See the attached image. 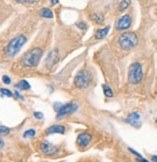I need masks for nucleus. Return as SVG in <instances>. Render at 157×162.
Instances as JSON below:
<instances>
[{"instance_id": "obj_1", "label": "nucleus", "mask_w": 157, "mask_h": 162, "mask_svg": "<svg viewBox=\"0 0 157 162\" xmlns=\"http://www.w3.org/2000/svg\"><path fill=\"white\" fill-rule=\"evenodd\" d=\"M42 56L43 50L41 48H33L23 54V56L21 59V63L24 67L34 68L40 63Z\"/></svg>"}, {"instance_id": "obj_2", "label": "nucleus", "mask_w": 157, "mask_h": 162, "mask_svg": "<svg viewBox=\"0 0 157 162\" xmlns=\"http://www.w3.org/2000/svg\"><path fill=\"white\" fill-rule=\"evenodd\" d=\"M27 42V39L24 35H18L15 38H13L10 43L7 45L5 48V52L9 57H14L16 56L19 50L21 49V47L25 45Z\"/></svg>"}, {"instance_id": "obj_3", "label": "nucleus", "mask_w": 157, "mask_h": 162, "mask_svg": "<svg viewBox=\"0 0 157 162\" xmlns=\"http://www.w3.org/2000/svg\"><path fill=\"white\" fill-rule=\"evenodd\" d=\"M139 43L138 37L135 33L127 32L123 33L119 37V45L122 49L123 50H130L137 46Z\"/></svg>"}, {"instance_id": "obj_4", "label": "nucleus", "mask_w": 157, "mask_h": 162, "mask_svg": "<svg viewBox=\"0 0 157 162\" xmlns=\"http://www.w3.org/2000/svg\"><path fill=\"white\" fill-rule=\"evenodd\" d=\"M143 69L139 63H132L128 69V81L131 84L137 85L143 80Z\"/></svg>"}, {"instance_id": "obj_5", "label": "nucleus", "mask_w": 157, "mask_h": 162, "mask_svg": "<svg viewBox=\"0 0 157 162\" xmlns=\"http://www.w3.org/2000/svg\"><path fill=\"white\" fill-rule=\"evenodd\" d=\"M91 74L87 70H82L79 72L74 77V85L78 89H86L89 87L91 83Z\"/></svg>"}, {"instance_id": "obj_6", "label": "nucleus", "mask_w": 157, "mask_h": 162, "mask_svg": "<svg viewBox=\"0 0 157 162\" xmlns=\"http://www.w3.org/2000/svg\"><path fill=\"white\" fill-rule=\"evenodd\" d=\"M78 109V105L76 103H67V104H63L62 107L59 109L57 112V118L60 119L63 117H66L67 115H71L74 112H76Z\"/></svg>"}, {"instance_id": "obj_7", "label": "nucleus", "mask_w": 157, "mask_h": 162, "mask_svg": "<svg viewBox=\"0 0 157 162\" xmlns=\"http://www.w3.org/2000/svg\"><path fill=\"white\" fill-rule=\"evenodd\" d=\"M131 22H132V19H131L130 15H128V14L123 15L122 17H121L119 19H118V21L116 23V28H117V30H120V31L126 30L131 26Z\"/></svg>"}, {"instance_id": "obj_8", "label": "nucleus", "mask_w": 157, "mask_h": 162, "mask_svg": "<svg viewBox=\"0 0 157 162\" xmlns=\"http://www.w3.org/2000/svg\"><path fill=\"white\" fill-rule=\"evenodd\" d=\"M41 150L46 155H55L59 153V148L52 145L49 142H43L41 145Z\"/></svg>"}, {"instance_id": "obj_9", "label": "nucleus", "mask_w": 157, "mask_h": 162, "mask_svg": "<svg viewBox=\"0 0 157 162\" xmlns=\"http://www.w3.org/2000/svg\"><path fill=\"white\" fill-rule=\"evenodd\" d=\"M140 119H141V116L138 112H132L128 115V117L125 119V122L127 124L131 125L132 126H134L136 128H140L142 126Z\"/></svg>"}, {"instance_id": "obj_10", "label": "nucleus", "mask_w": 157, "mask_h": 162, "mask_svg": "<svg viewBox=\"0 0 157 162\" xmlns=\"http://www.w3.org/2000/svg\"><path fill=\"white\" fill-rule=\"evenodd\" d=\"M92 140V135L88 132H84V133H80L77 136L76 139V144L79 148H86L88 145L90 144V142Z\"/></svg>"}, {"instance_id": "obj_11", "label": "nucleus", "mask_w": 157, "mask_h": 162, "mask_svg": "<svg viewBox=\"0 0 157 162\" xmlns=\"http://www.w3.org/2000/svg\"><path fill=\"white\" fill-rule=\"evenodd\" d=\"M59 60V54L58 51L56 50H52L51 52H49V54L47 55L46 59H45V65L48 69L52 68Z\"/></svg>"}, {"instance_id": "obj_12", "label": "nucleus", "mask_w": 157, "mask_h": 162, "mask_svg": "<svg viewBox=\"0 0 157 162\" xmlns=\"http://www.w3.org/2000/svg\"><path fill=\"white\" fill-rule=\"evenodd\" d=\"M66 131V127L64 126L61 125H54L50 127H48L45 131L46 135L49 134H53V133H60V134H64Z\"/></svg>"}, {"instance_id": "obj_13", "label": "nucleus", "mask_w": 157, "mask_h": 162, "mask_svg": "<svg viewBox=\"0 0 157 162\" xmlns=\"http://www.w3.org/2000/svg\"><path fill=\"white\" fill-rule=\"evenodd\" d=\"M110 29H111V26H109V25L104 27V28H101V29H97L96 32H95V38L96 40H102V39H104L108 35V33H109Z\"/></svg>"}, {"instance_id": "obj_14", "label": "nucleus", "mask_w": 157, "mask_h": 162, "mask_svg": "<svg viewBox=\"0 0 157 162\" xmlns=\"http://www.w3.org/2000/svg\"><path fill=\"white\" fill-rule=\"evenodd\" d=\"M39 14H40L42 17H44V18H53V13L51 10L48 8L41 9L40 11H39Z\"/></svg>"}, {"instance_id": "obj_15", "label": "nucleus", "mask_w": 157, "mask_h": 162, "mask_svg": "<svg viewBox=\"0 0 157 162\" xmlns=\"http://www.w3.org/2000/svg\"><path fill=\"white\" fill-rule=\"evenodd\" d=\"M91 18L96 24H102L104 22V17L101 14H93L91 15Z\"/></svg>"}, {"instance_id": "obj_16", "label": "nucleus", "mask_w": 157, "mask_h": 162, "mask_svg": "<svg viewBox=\"0 0 157 162\" xmlns=\"http://www.w3.org/2000/svg\"><path fill=\"white\" fill-rule=\"evenodd\" d=\"M16 88L18 90H29L31 88V85L28 83V81L21 80V81H19L17 84H16Z\"/></svg>"}, {"instance_id": "obj_17", "label": "nucleus", "mask_w": 157, "mask_h": 162, "mask_svg": "<svg viewBox=\"0 0 157 162\" xmlns=\"http://www.w3.org/2000/svg\"><path fill=\"white\" fill-rule=\"evenodd\" d=\"M130 4H131V0H122L119 5V11L120 12L125 11V10L130 6Z\"/></svg>"}, {"instance_id": "obj_18", "label": "nucleus", "mask_w": 157, "mask_h": 162, "mask_svg": "<svg viewBox=\"0 0 157 162\" xmlns=\"http://www.w3.org/2000/svg\"><path fill=\"white\" fill-rule=\"evenodd\" d=\"M102 88H103V93H104L105 97H107V98H113V97H114L113 91H112V89H111L109 86L103 84V85H102Z\"/></svg>"}, {"instance_id": "obj_19", "label": "nucleus", "mask_w": 157, "mask_h": 162, "mask_svg": "<svg viewBox=\"0 0 157 162\" xmlns=\"http://www.w3.org/2000/svg\"><path fill=\"white\" fill-rule=\"evenodd\" d=\"M36 135V131L34 129H28L23 133V137L24 138H30V137H34Z\"/></svg>"}, {"instance_id": "obj_20", "label": "nucleus", "mask_w": 157, "mask_h": 162, "mask_svg": "<svg viewBox=\"0 0 157 162\" xmlns=\"http://www.w3.org/2000/svg\"><path fill=\"white\" fill-rule=\"evenodd\" d=\"M0 93H1L3 96L8 97V98L13 97V93L11 92V91L8 90V89H5V88H1V89H0Z\"/></svg>"}, {"instance_id": "obj_21", "label": "nucleus", "mask_w": 157, "mask_h": 162, "mask_svg": "<svg viewBox=\"0 0 157 162\" xmlns=\"http://www.w3.org/2000/svg\"><path fill=\"white\" fill-rule=\"evenodd\" d=\"M10 133V129L7 126H0V135L6 136Z\"/></svg>"}, {"instance_id": "obj_22", "label": "nucleus", "mask_w": 157, "mask_h": 162, "mask_svg": "<svg viewBox=\"0 0 157 162\" xmlns=\"http://www.w3.org/2000/svg\"><path fill=\"white\" fill-rule=\"evenodd\" d=\"M128 150L130 151V153H132L133 155H135L136 156H138V158H139L141 161H145V162L148 161L146 159H144V158H143V156H142V155H141L139 153H137V151H135V150H133V149H131V148H128Z\"/></svg>"}, {"instance_id": "obj_23", "label": "nucleus", "mask_w": 157, "mask_h": 162, "mask_svg": "<svg viewBox=\"0 0 157 162\" xmlns=\"http://www.w3.org/2000/svg\"><path fill=\"white\" fill-rule=\"evenodd\" d=\"M2 81H3V83L9 85L10 83H11V78H10L8 75H3L2 76Z\"/></svg>"}, {"instance_id": "obj_24", "label": "nucleus", "mask_w": 157, "mask_h": 162, "mask_svg": "<svg viewBox=\"0 0 157 162\" xmlns=\"http://www.w3.org/2000/svg\"><path fill=\"white\" fill-rule=\"evenodd\" d=\"M34 117H35L36 119H38V120H41V119H43L44 115H43L42 112H35V113H34Z\"/></svg>"}, {"instance_id": "obj_25", "label": "nucleus", "mask_w": 157, "mask_h": 162, "mask_svg": "<svg viewBox=\"0 0 157 162\" xmlns=\"http://www.w3.org/2000/svg\"><path fill=\"white\" fill-rule=\"evenodd\" d=\"M76 25H77L78 28H80V29H86L87 28V25L84 22H79V23H77Z\"/></svg>"}, {"instance_id": "obj_26", "label": "nucleus", "mask_w": 157, "mask_h": 162, "mask_svg": "<svg viewBox=\"0 0 157 162\" xmlns=\"http://www.w3.org/2000/svg\"><path fill=\"white\" fill-rule=\"evenodd\" d=\"M62 103H55L54 104V110L56 111V112H58V111H59V109H60L61 107H62Z\"/></svg>"}, {"instance_id": "obj_27", "label": "nucleus", "mask_w": 157, "mask_h": 162, "mask_svg": "<svg viewBox=\"0 0 157 162\" xmlns=\"http://www.w3.org/2000/svg\"><path fill=\"white\" fill-rule=\"evenodd\" d=\"M50 2H51V5H56V4H58L59 0H50Z\"/></svg>"}, {"instance_id": "obj_28", "label": "nucleus", "mask_w": 157, "mask_h": 162, "mask_svg": "<svg viewBox=\"0 0 157 162\" xmlns=\"http://www.w3.org/2000/svg\"><path fill=\"white\" fill-rule=\"evenodd\" d=\"M18 3H28V0H16Z\"/></svg>"}, {"instance_id": "obj_29", "label": "nucleus", "mask_w": 157, "mask_h": 162, "mask_svg": "<svg viewBox=\"0 0 157 162\" xmlns=\"http://www.w3.org/2000/svg\"><path fill=\"white\" fill-rule=\"evenodd\" d=\"M151 160L154 161V162H157V155H153V156L151 157Z\"/></svg>"}, {"instance_id": "obj_30", "label": "nucleus", "mask_w": 157, "mask_h": 162, "mask_svg": "<svg viewBox=\"0 0 157 162\" xmlns=\"http://www.w3.org/2000/svg\"><path fill=\"white\" fill-rule=\"evenodd\" d=\"M15 96H16V98H21V95H19V93L17 92V91H16V92H15Z\"/></svg>"}, {"instance_id": "obj_31", "label": "nucleus", "mask_w": 157, "mask_h": 162, "mask_svg": "<svg viewBox=\"0 0 157 162\" xmlns=\"http://www.w3.org/2000/svg\"><path fill=\"white\" fill-rule=\"evenodd\" d=\"M3 146H4V142L0 139V147H3Z\"/></svg>"}, {"instance_id": "obj_32", "label": "nucleus", "mask_w": 157, "mask_h": 162, "mask_svg": "<svg viewBox=\"0 0 157 162\" xmlns=\"http://www.w3.org/2000/svg\"><path fill=\"white\" fill-rule=\"evenodd\" d=\"M156 122H157V121H156Z\"/></svg>"}]
</instances>
